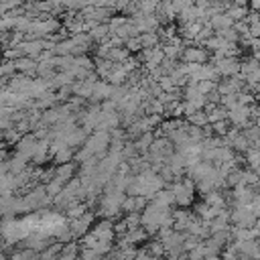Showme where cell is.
I'll use <instances>...</instances> for the list:
<instances>
[{
    "label": "cell",
    "instance_id": "cell-1",
    "mask_svg": "<svg viewBox=\"0 0 260 260\" xmlns=\"http://www.w3.org/2000/svg\"><path fill=\"white\" fill-rule=\"evenodd\" d=\"M250 118H252V106H236L232 110H228V120L236 126V128H242L250 124Z\"/></svg>",
    "mask_w": 260,
    "mask_h": 260
},
{
    "label": "cell",
    "instance_id": "cell-2",
    "mask_svg": "<svg viewBox=\"0 0 260 260\" xmlns=\"http://www.w3.org/2000/svg\"><path fill=\"white\" fill-rule=\"evenodd\" d=\"M240 61L236 59V57H221V55H217L215 57V69H217V73L219 75H236V73H240Z\"/></svg>",
    "mask_w": 260,
    "mask_h": 260
},
{
    "label": "cell",
    "instance_id": "cell-3",
    "mask_svg": "<svg viewBox=\"0 0 260 260\" xmlns=\"http://www.w3.org/2000/svg\"><path fill=\"white\" fill-rule=\"evenodd\" d=\"M173 195H175V201H179V205H187L193 201V195H195V187L191 181H183V183H177L175 189H173Z\"/></svg>",
    "mask_w": 260,
    "mask_h": 260
},
{
    "label": "cell",
    "instance_id": "cell-4",
    "mask_svg": "<svg viewBox=\"0 0 260 260\" xmlns=\"http://www.w3.org/2000/svg\"><path fill=\"white\" fill-rule=\"evenodd\" d=\"M256 197V189L250 185H238L234 187V203L236 205H250Z\"/></svg>",
    "mask_w": 260,
    "mask_h": 260
},
{
    "label": "cell",
    "instance_id": "cell-5",
    "mask_svg": "<svg viewBox=\"0 0 260 260\" xmlns=\"http://www.w3.org/2000/svg\"><path fill=\"white\" fill-rule=\"evenodd\" d=\"M89 225H91V215H81L69 221V232L71 236H85L89 232Z\"/></svg>",
    "mask_w": 260,
    "mask_h": 260
},
{
    "label": "cell",
    "instance_id": "cell-6",
    "mask_svg": "<svg viewBox=\"0 0 260 260\" xmlns=\"http://www.w3.org/2000/svg\"><path fill=\"white\" fill-rule=\"evenodd\" d=\"M246 160H248V169L260 175V148H250L246 152Z\"/></svg>",
    "mask_w": 260,
    "mask_h": 260
},
{
    "label": "cell",
    "instance_id": "cell-7",
    "mask_svg": "<svg viewBox=\"0 0 260 260\" xmlns=\"http://www.w3.org/2000/svg\"><path fill=\"white\" fill-rule=\"evenodd\" d=\"M232 24H234V20H232L228 14H215V16L211 18V26H213V28H217L219 32H221V30L232 28Z\"/></svg>",
    "mask_w": 260,
    "mask_h": 260
},
{
    "label": "cell",
    "instance_id": "cell-8",
    "mask_svg": "<svg viewBox=\"0 0 260 260\" xmlns=\"http://www.w3.org/2000/svg\"><path fill=\"white\" fill-rule=\"evenodd\" d=\"M185 59L189 63H195V65H201L205 59H207V53L203 49H187L185 51Z\"/></svg>",
    "mask_w": 260,
    "mask_h": 260
},
{
    "label": "cell",
    "instance_id": "cell-9",
    "mask_svg": "<svg viewBox=\"0 0 260 260\" xmlns=\"http://www.w3.org/2000/svg\"><path fill=\"white\" fill-rule=\"evenodd\" d=\"M173 201H175L173 191H158V193H156V197H154V201H152V205H158V207H169Z\"/></svg>",
    "mask_w": 260,
    "mask_h": 260
},
{
    "label": "cell",
    "instance_id": "cell-10",
    "mask_svg": "<svg viewBox=\"0 0 260 260\" xmlns=\"http://www.w3.org/2000/svg\"><path fill=\"white\" fill-rule=\"evenodd\" d=\"M228 16H230L232 20H246L248 12H246L244 6H232V8L228 10Z\"/></svg>",
    "mask_w": 260,
    "mask_h": 260
},
{
    "label": "cell",
    "instance_id": "cell-11",
    "mask_svg": "<svg viewBox=\"0 0 260 260\" xmlns=\"http://www.w3.org/2000/svg\"><path fill=\"white\" fill-rule=\"evenodd\" d=\"M213 130H215L217 134H223V136L230 132V130H228V122H225V120H221V122H215V124H213Z\"/></svg>",
    "mask_w": 260,
    "mask_h": 260
},
{
    "label": "cell",
    "instance_id": "cell-12",
    "mask_svg": "<svg viewBox=\"0 0 260 260\" xmlns=\"http://www.w3.org/2000/svg\"><path fill=\"white\" fill-rule=\"evenodd\" d=\"M250 6H252L254 10H260V0H250Z\"/></svg>",
    "mask_w": 260,
    "mask_h": 260
},
{
    "label": "cell",
    "instance_id": "cell-13",
    "mask_svg": "<svg viewBox=\"0 0 260 260\" xmlns=\"http://www.w3.org/2000/svg\"><path fill=\"white\" fill-rule=\"evenodd\" d=\"M0 260H4V256H2V254H0Z\"/></svg>",
    "mask_w": 260,
    "mask_h": 260
},
{
    "label": "cell",
    "instance_id": "cell-14",
    "mask_svg": "<svg viewBox=\"0 0 260 260\" xmlns=\"http://www.w3.org/2000/svg\"><path fill=\"white\" fill-rule=\"evenodd\" d=\"M77 260H83V258H81V256H79V258H77Z\"/></svg>",
    "mask_w": 260,
    "mask_h": 260
}]
</instances>
